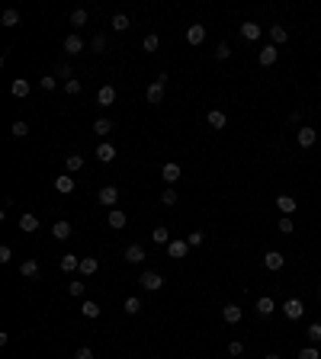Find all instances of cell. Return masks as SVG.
I'll return each instance as SVG.
<instances>
[{"mask_svg":"<svg viewBox=\"0 0 321 359\" xmlns=\"http://www.w3.org/2000/svg\"><path fill=\"white\" fill-rule=\"evenodd\" d=\"M122 308H125V314H138V311H142V299H138V295H129Z\"/></svg>","mask_w":321,"mask_h":359,"instance_id":"836d02e7","label":"cell"},{"mask_svg":"<svg viewBox=\"0 0 321 359\" xmlns=\"http://www.w3.org/2000/svg\"><path fill=\"white\" fill-rule=\"evenodd\" d=\"M122 257L129 260V263H135V266H138V263H145V257H148V253H145V247H142V244H129Z\"/></svg>","mask_w":321,"mask_h":359,"instance_id":"8992f818","label":"cell"},{"mask_svg":"<svg viewBox=\"0 0 321 359\" xmlns=\"http://www.w3.org/2000/svg\"><path fill=\"white\" fill-rule=\"evenodd\" d=\"M20 276L36 279V276H39V263H36V260H23V263H20Z\"/></svg>","mask_w":321,"mask_h":359,"instance_id":"f1b7e54d","label":"cell"},{"mask_svg":"<svg viewBox=\"0 0 321 359\" xmlns=\"http://www.w3.org/2000/svg\"><path fill=\"white\" fill-rule=\"evenodd\" d=\"M51 238H55V241H68V238H71V222H65V218L55 222V225H51Z\"/></svg>","mask_w":321,"mask_h":359,"instance_id":"7c38bea8","label":"cell"},{"mask_svg":"<svg viewBox=\"0 0 321 359\" xmlns=\"http://www.w3.org/2000/svg\"><path fill=\"white\" fill-rule=\"evenodd\" d=\"M10 93L16 96V100H23V96H29V81H26V77H16V81L10 84Z\"/></svg>","mask_w":321,"mask_h":359,"instance_id":"7402d4cb","label":"cell"},{"mask_svg":"<svg viewBox=\"0 0 321 359\" xmlns=\"http://www.w3.org/2000/svg\"><path fill=\"white\" fill-rule=\"evenodd\" d=\"M161 202H164V205H177V189H173V186H170V189H164Z\"/></svg>","mask_w":321,"mask_h":359,"instance_id":"f6af8a7d","label":"cell"},{"mask_svg":"<svg viewBox=\"0 0 321 359\" xmlns=\"http://www.w3.org/2000/svg\"><path fill=\"white\" fill-rule=\"evenodd\" d=\"M151 238H154V244H170V228L158 225V228L151 231Z\"/></svg>","mask_w":321,"mask_h":359,"instance_id":"f546056e","label":"cell"},{"mask_svg":"<svg viewBox=\"0 0 321 359\" xmlns=\"http://www.w3.org/2000/svg\"><path fill=\"white\" fill-rule=\"evenodd\" d=\"M10 260H13V250L4 244V247H0V263H10Z\"/></svg>","mask_w":321,"mask_h":359,"instance_id":"f907efd6","label":"cell"},{"mask_svg":"<svg viewBox=\"0 0 321 359\" xmlns=\"http://www.w3.org/2000/svg\"><path fill=\"white\" fill-rule=\"evenodd\" d=\"M106 42H109V39L103 36V32H97V36H93V42H90V48H93V51H97V55H100V51H106Z\"/></svg>","mask_w":321,"mask_h":359,"instance_id":"ab89813d","label":"cell"},{"mask_svg":"<svg viewBox=\"0 0 321 359\" xmlns=\"http://www.w3.org/2000/svg\"><path fill=\"white\" fill-rule=\"evenodd\" d=\"M308 340L311 343H321V324H311L308 327Z\"/></svg>","mask_w":321,"mask_h":359,"instance_id":"c3c4849f","label":"cell"},{"mask_svg":"<svg viewBox=\"0 0 321 359\" xmlns=\"http://www.w3.org/2000/svg\"><path fill=\"white\" fill-rule=\"evenodd\" d=\"M206 122H209V128H215V132H219V128H225V125H228V116H225L222 109H212L209 116H206Z\"/></svg>","mask_w":321,"mask_h":359,"instance_id":"2e32d148","label":"cell"},{"mask_svg":"<svg viewBox=\"0 0 321 359\" xmlns=\"http://www.w3.org/2000/svg\"><path fill=\"white\" fill-rule=\"evenodd\" d=\"M289 42V32L283 26H270V45H286Z\"/></svg>","mask_w":321,"mask_h":359,"instance_id":"cb8c5ba5","label":"cell"},{"mask_svg":"<svg viewBox=\"0 0 321 359\" xmlns=\"http://www.w3.org/2000/svg\"><path fill=\"white\" fill-rule=\"evenodd\" d=\"M97 161L100 164H112V161H116V148H112V145H100L97 148Z\"/></svg>","mask_w":321,"mask_h":359,"instance_id":"484cf974","label":"cell"},{"mask_svg":"<svg viewBox=\"0 0 321 359\" xmlns=\"http://www.w3.org/2000/svg\"><path fill=\"white\" fill-rule=\"evenodd\" d=\"M65 167H68V173L84 170V154H68V157H65Z\"/></svg>","mask_w":321,"mask_h":359,"instance_id":"4316f807","label":"cell"},{"mask_svg":"<svg viewBox=\"0 0 321 359\" xmlns=\"http://www.w3.org/2000/svg\"><path fill=\"white\" fill-rule=\"evenodd\" d=\"M276 208H280L283 215H292V212L299 208V202H296L292 196H276Z\"/></svg>","mask_w":321,"mask_h":359,"instance_id":"d6986e66","label":"cell"},{"mask_svg":"<svg viewBox=\"0 0 321 359\" xmlns=\"http://www.w3.org/2000/svg\"><path fill=\"white\" fill-rule=\"evenodd\" d=\"M276 228H280V234H292V231H296V225H292V218H289V215H283Z\"/></svg>","mask_w":321,"mask_h":359,"instance_id":"b9f144b4","label":"cell"},{"mask_svg":"<svg viewBox=\"0 0 321 359\" xmlns=\"http://www.w3.org/2000/svg\"><path fill=\"white\" fill-rule=\"evenodd\" d=\"M129 26H132V23H129L125 13H116V16H112V29H116V32H125Z\"/></svg>","mask_w":321,"mask_h":359,"instance_id":"d590c367","label":"cell"},{"mask_svg":"<svg viewBox=\"0 0 321 359\" xmlns=\"http://www.w3.org/2000/svg\"><path fill=\"white\" fill-rule=\"evenodd\" d=\"M55 71H58V74H61V77H65V81H71V77H74V74H71V67H68V64H58V67H55Z\"/></svg>","mask_w":321,"mask_h":359,"instance_id":"f5cc1de1","label":"cell"},{"mask_svg":"<svg viewBox=\"0 0 321 359\" xmlns=\"http://www.w3.org/2000/svg\"><path fill=\"white\" fill-rule=\"evenodd\" d=\"M222 318H225V324H238L241 318H244V311H241L238 305H225V308H222Z\"/></svg>","mask_w":321,"mask_h":359,"instance_id":"ffe728a7","label":"cell"},{"mask_svg":"<svg viewBox=\"0 0 321 359\" xmlns=\"http://www.w3.org/2000/svg\"><path fill=\"white\" fill-rule=\"evenodd\" d=\"M276 55H280L276 45H264V48H260V55H257V61H260L264 67H270V64H276Z\"/></svg>","mask_w":321,"mask_h":359,"instance_id":"9a60e30c","label":"cell"},{"mask_svg":"<svg viewBox=\"0 0 321 359\" xmlns=\"http://www.w3.org/2000/svg\"><path fill=\"white\" fill-rule=\"evenodd\" d=\"M264 359H280V356H276V353H267V356H264Z\"/></svg>","mask_w":321,"mask_h":359,"instance_id":"db71d44e","label":"cell"},{"mask_svg":"<svg viewBox=\"0 0 321 359\" xmlns=\"http://www.w3.org/2000/svg\"><path fill=\"white\" fill-rule=\"evenodd\" d=\"M97 269H100V260L97 257H81V269H77L81 276H93Z\"/></svg>","mask_w":321,"mask_h":359,"instance_id":"44dd1931","label":"cell"},{"mask_svg":"<svg viewBox=\"0 0 321 359\" xmlns=\"http://www.w3.org/2000/svg\"><path fill=\"white\" fill-rule=\"evenodd\" d=\"M74 359H93V349H90V346H81V349L74 353Z\"/></svg>","mask_w":321,"mask_h":359,"instance_id":"816d5d0a","label":"cell"},{"mask_svg":"<svg viewBox=\"0 0 321 359\" xmlns=\"http://www.w3.org/2000/svg\"><path fill=\"white\" fill-rule=\"evenodd\" d=\"M302 311H305V305H302V299H286V305H283V314L289 321H299L302 318Z\"/></svg>","mask_w":321,"mask_h":359,"instance_id":"3957f363","label":"cell"},{"mask_svg":"<svg viewBox=\"0 0 321 359\" xmlns=\"http://www.w3.org/2000/svg\"><path fill=\"white\" fill-rule=\"evenodd\" d=\"M116 103V87L112 84H103L97 90V106H112Z\"/></svg>","mask_w":321,"mask_h":359,"instance_id":"277c9868","label":"cell"},{"mask_svg":"<svg viewBox=\"0 0 321 359\" xmlns=\"http://www.w3.org/2000/svg\"><path fill=\"white\" fill-rule=\"evenodd\" d=\"M241 36H244L247 42H257V39H260V26H257V23H250V20H247V23H241Z\"/></svg>","mask_w":321,"mask_h":359,"instance_id":"d4e9b609","label":"cell"},{"mask_svg":"<svg viewBox=\"0 0 321 359\" xmlns=\"http://www.w3.org/2000/svg\"><path fill=\"white\" fill-rule=\"evenodd\" d=\"M138 285L148 289V292H158V289L164 285V276H161V273H151V269H145V273L138 276Z\"/></svg>","mask_w":321,"mask_h":359,"instance_id":"6da1fadb","label":"cell"},{"mask_svg":"<svg viewBox=\"0 0 321 359\" xmlns=\"http://www.w3.org/2000/svg\"><path fill=\"white\" fill-rule=\"evenodd\" d=\"M264 266L270 269V273H280V269L286 266V257H283L280 250H267L264 253Z\"/></svg>","mask_w":321,"mask_h":359,"instance_id":"7a4b0ae2","label":"cell"},{"mask_svg":"<svg viewBox=\"0 0 321 359\" xmlns=\"http://www.w3.org/2000/svg\"><path fill=\"white\" fill-rule=\"evenodd\" d=\"M203 238H206L203 231H189V238H186V244H189V247H199V244H203Z\"/></svg>","mask_w":321,"mask_h":359,"instance_id":"7dc6e473","label":"cell"},{"mask_svg":"<svg viewBox=\"0 0 321 359\" xmlns=\"http://www.w3.org/2000/svg\"><path fill=\"white\" fill-rule=\"evenodd\" d=\"M81 90H84V87H81V81H77V77H71V81H65V93H68V96H77Z\"/></svg>","mask_w":321,"mask_h":359,"instance_id":"60d3db41","label":"cell"},{"mask_svg":"<svg viewBox=\"0 0 321 359\" xmlns=\"http://www.w3.org/2000/svg\"><path fill=\"white\" fill-rule=\"evenodd\" d=\"M93 132H97L100 138H106V135L112 132V122H109V119H97V122H93Z\"/></svg>","mask_w":321,"mask_h":359,"instance_id":"1f68e13d","label":"cell"},{"mask_svg":"<svg viewBox=\"0 0 321 359\" xmlns=\"http://www.w3.org/2000/svg\"><path fill=\"white\" fill-rule=\"evenodd\" d=\"M106 222H109V228H116V231H119V228L129 225V215L122 212V208H109V218H106Z\"/></svg>","mask_w":321,"mask_h":359,"instance_id":"e0dca14e","label":"cell"},{"mask_svg":"<svg viewBox=\"0 0 321 359\" xmlns=\"http://www.w3.org/2000/svg\"><path fill=\"white\" fill-rule=\"evenodd\" d=\"M145 96H148V103H154V106H158V103L164 100V84H158V81H151L148 87H145Z\"/></svg>","mask_w":321,"mask_h":359,"instance_id":"8fae6325","label":"cell"},{"mask_svg":"<svg viewBox=\"0 0 321 359\" xmlns=\"http://www.w3.org/2000/svg\"><path fill=\"white\" fill-rule=\"evenodd\" d=\"M186 250H189V244H186V241H180V238H173V241L167 244V253H170L173 260H183V257H186Z\"/></svg>","mask_w":321,"mask_h":359,"instance_id":"9c48e42d","label":"cell"},{"mask_svg":"<svg viewBox=\"0 0 321 359\" xmlns=\"http://www.w3.org/2000/svg\"><path fill=\"white\" fill-rule=\"evenodd\" d=\"M20 228H23V231H26V234H32V231H39V218H36V215H29V212H26V215H20Z\"/></svg>","mask_w":321,"mask_h":359,"instance_id":"83f0119b","label":"cell"},{"mask_svg":"<svg viewBox=\"0 0 321 359\" xmlns=\"http://www.w3.org/2000/svg\"><path fill=\"white\" fill-rule=\"evenodd\" d=\"M296 141H299V148H315L318 132H315V128H308V125H302V128H299V135H296Z\"/></svg>","mask_w":321,"mask_h":359,"instance_id":"5b68a950","label":"cell"},{"mask_svg":"<svg viewBox=\"0 0 321 359\" xmlns=\"http://www.w3.org/2000/svg\"><path fill=\"white\" fill-rule=\"evenodd\" d=\"M10 135H13V138H26V135H29V125H26L23 119L13 122V125H10Z\"/></svg>","mask_w":321,"mask_h":359,"instance_id":"74e56055","label":"cell"},{"mask_svg":"<svg viewBox=\"0 0 321 359\" xmlns=\"http://www.w3.org/2000/svg\"><path fill=\"white\" fill-rule=\"evenodd\" d=\"M244 353V343L241 340H235V343H228V356H241Z\"/></svg>","mask_w":321,"mask_h":359,"instance_id":"681fc988","label":"cell"},{"mask_svg":"<svg viewBox=\"0 0 321 359\" xmlns=\"http://www.w3.org/2000/svg\"><path fill=\"white\" fill-rule=\"evenodd\" d=\"M81 314H84V318H100V305L97 302H84L81 305Z\"/></svg>","mask_w":321,"mask_h":359,"instance_id":"8d00e7d4","label":"cell"},{"mask_svg":"<svg viewBox=\"0 0 321 359\" xmlns=\"http://www.w3.org/2000/svg\"><path fill=\"white\" fill-rule=\"evenodd\" d=\"M81 51H84V39L71 32V36L65 39V55H71V58H74V55H81Z\"/></svg>","mask_w":321,"mask_h":359,"instance_id":"30bf717a","label":"cell"},{"mask_svg":"<svg viewBox=\"0 0 321 359\" xmlns=\"http://www.w3.org/2000/svg\"><path fill=\"white\" fill-rule=\"evenodd\" d=\"M186 42H189V45H203V42H206V26L193 23V26L186 29Z\"/></svg>","mask_w":321,"mask_h":359,"instance_id":"ba28073f","label":"cell"},{"mask_svg":"<svg viewBox=\"0 0 321 359\" xmlns=\"http://www.w3.org/2000/svg\"><path fill=\"white\" fill-rule=\"evenodd\" d=\"M180 173H183L180 164H164V167H161V177H164V183H170V186L180 180Z\"/></svg>","mask_w":321,"mask_h":359,"instance_id":"5bb4252c","label":"cell"},{"mask_svg":"<svg viewBox=\"0 0 321 359\" xmlns=\"http://www.w3.org/2000/svg\"><path fill=\"white\" fill-rule=\"evenodd\" d=\"M299 359H321V353L315 346H305V349H299Z\"/></svg>","mask_w":321,"mask_h":359,"instance_id":"bcb514c9","label":"cell"},{"mask_svg":"<svg viewBox=\"0 0 321 359\" xmlns=\"http://www.w3.org/2000/svg\"><path fill=\"white\" fill-rule=\"evenodd\" d=\"M318 299H321V285H318Z\"/></svg>","mask_w":321,"mask_h":359,"instance_id":"11a10c76","label":"cell"},{"mask_svg":"<svg viewBox=\"0 0 321 359\" xmlns=\"http://www.w3.org/2000/svg\"><path fill=\"white\" fill-rule=\"evenodd\" d=\"M273 311H276V302L270 299V295H260V299H257V314H260V318H270Z\"/></svg>","mask_w":321,"mask_h":359,"instance_id":"4fadbf2b","label":"cell"},{"mask_svg":"<svg viewBox=\"0 0 321 359\" xmlns=\"http://www.w3.org/2000/svg\"><path fill=\"white\" fill-rule=\"evenodd\" d=\"M212 55H215V61H228L231 58V45H228V42H219Z\"/></svg>","mask_w":321,"mask_h":359,"instance_id":"d6a6232c","label":"cell"},{"mask_svg":"<svg viewBox=\"0 0 321 359\" xmlns=\"http://www.w3.org/2000/svg\"><path fill=\"white\" fill-rule=\"evenodd\" d=\"M97 202H100V205H116V202H119V189H116V186H103V189L97 192Z\"/></svg>","mask_w":321,"mask_h":359,"instance_id":"52a82bcc","label":"cell"},{"mask_svg":"<svg viewBox=\"0 0 321 359\" xmlns=\"http://www.w3.org/2000/svg\"><path fill=\"white\" fill-rule=\"evenodd\" d=\"M58 266H61V273H74V269H81V257H74V253H65V257L58 260Z\"/></svg>","mask_w":321,"mask_h":359,"instance_id":"ac0fdd59","label":"cell"},{"mask_svg":"<svg viewBox=\"0 0 321 359\" xmlns=\"http://www.w3.org/2000/svg\"><path fill=\"white\" fill-rule=\"evenodd\" d=\"M84 23H87V10H84V7L71 10V26H74V29H77V26H84Z\"/></svg>","mask_w":321,"mask_h":359,"instance_id":"f35d334b","label":"cell"},{"mask_svg":"<svg viewBox=\"0 0 321 359\" xmlns=\"http://www.w3.org/2000/svg\"><path fill=\"white\" fill-rule=\"evenodd\" d=\"M84 289H87V282H68V292H71V299H81Z\"/></svg>","mask_w":321,"mask_h":359,"instance_id":"ee69618b","label":"cell"},{"mask_svg":"<svg viewBox=\"0 0 321 359\" xmlns=\"http://www.w3.org/2000/svg\"><path fill=\"white\" fill-rule=\"evenodd\" d=\"M55 189L61 192V196L74 192V180H71V173H61V177H55Z\"/></svg>","mask_w":321,"mask_h":359,"instance_id":"603a6c76","label":"cell"},{"mask_svg":"<svg viewBox=\"0 0 321 359\" xmlns=\"http://www.w3.org/2000/svg\"><path fill=\"white\" fill-rule=\"evenodd\" d=\"M142 48H145V51H148V55H151V51H158V48H161V39L154 36V32H148V36L142 39Z\"/></svg>","mask_w":321,"mask_h":359,"instance_id":"4dcf8cb0","label":"cell"},{"mask_svg":"<svg viewBox=\"0 0 321 359\" xmlns=\"http://www.w3.org/2000/svg\"><path fill=\"white\" fill-rule=\"evenodd\" d=\"M0 23L4 26H20V10H4V16H0Z\"/></svg>","mask_w":321,"mask_h":359,"instance_id":"e575fe53","label":"cell"},{"mask_svg":"<svg viewBox=\"0 0 321 359\" xmlns=\"http://www.w3.org/2000/svg\"><path fill=\"white\" fill-rule=\"evenodd\" d=\"M39 87H42V90H45V93H51V90H55V87H58V81H55V77H51V74H45V77H42V81H39Z\"/></svg>","mask_w":321,"mask_h":359,"instance_id":"7bdbcfd3","label":"cell"}]
</instances>
